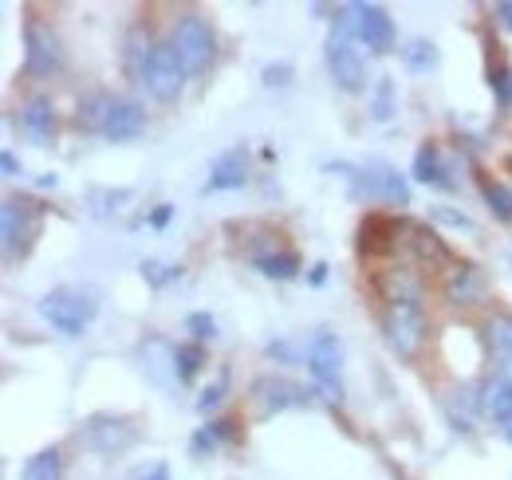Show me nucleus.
<instances>
[{
	"label": "nucleus",
	"instance_id": "nucleus-1",
	"mask_svg": "<svg viewBox=\"0 0 512 480\" xmlns=\"http://www.w3.org/2000/svg\"><path fill=\"white\" fill-rule=\"evenodd\" d=\"M44 217H48V205L32 193H12L4 197V209H0V229H4V260L16 264L24 260L32 248H36V237L44 229Z\"/></svg>",
	"mask_w": 512,
	"mask_h": 480
},
{
	"label": "nucleus",
	"instance_id": "nucleus-2",
	"mask_svg": "<svg viewBox=\"0 0 512 480\" xmlns=\"http://www.w3.org/2000/svg\"><path fill=\"white\" fill-rule=\"evenodd\" d=\"M383 339L398 359H414L422 339H426V307L422 296H406V300L383 303Z\"/></svg>",
	"mask_w": 512,
	"mask_h": 480
},
{
	"label": "nucleus",
	"instance_id": "nucleus-3",
	"mask_svg": "<svg viewBox=\"0 0 512 480\" xmlns=\"http://www.w3.org/2000/svg\"><path fill=\"white\" fill-rule=\"evenodd\" d=\"M40 315L52 323V331L79 339L87 331V323L99 315V296L91 288H56L40 300Z\"/></svg>",
	"mask_w": 512,
	"mask_h": 480
},
{
	"label": "nucleus",
	"instance_id": "nucleus-4",
	"mask_svg": "<svg viewBox=\"0 0 512 480\" xmlns=\"http://www.w3.org/2000/svg\"><path fill=\"white\" fill-rule=\"evenodd\" d=\"M138 83L158 99V103H174L186 87V63L174 52V44H150V52L138 63Z\"/></svg>",
	"mask_w": 512,
	"mask_h": 480
},
{
	"label": "nucleus",
	"instance_id": "nucleus-5",
	"mask_svg": "<svg viewBox=\"0 0 512 480\" xmlns=\"http://www.w3.org/2000/svg\"><path fill=\"white\" fill-rule=\"evenodd\" d=\"M316 390H304L300 382L292 378H280V374H260L253 386H249V402H253L256 418H276L284 410H300L312 402Z\"/></svg>",
	"mask_w": 512,
	"mask_h": 480
},
{
	"label": "nucleus",
	"instance_id": "nucleus-6",
	"mask_svg": "<svg viewBox=\"0 0 512 480\" xmlns=\"http://www.w3.org/2000/svg\"><path fill=\"white\" fill-rule=\"evenodd\" d=\"M308 370L316 378V390H320L327 402H343V382H339V370H343V347L331 331H316L312 343H308Z\"/></svg>",
	"mask_w": 512,
	"mask_h": 480
},
{
	"label": "nucleus",
	"instance_id": "nucleus-7",
	"mask_svg": "<svg viewBox=\"0 0 512 480\" xmlns=\"http://www.w3.org/2000/svg\"><path fill=\"white\" fill-rule=\"evenodd\" d=\"M79 441L99 457H119L138 441V429H134V421L119 418V414H91L83 421Z\"/></svg>",
	"mask_w": 512,
	"mask_h": 480
},
{
	"label": "nucleus",
	"instance_id": "nucleus-8",
	"mask_svg": "<svg viewBox=\"0 0 512 480\" xmlns=\"http://www.w3.org/2000/svg\"><path fill=\"white\" fill-rule=\"evenodd\" d=\"M170 44H174V52L182 56L186 71H205L209 60L217 56V36H213V28H209L197 12H186V16L174 24Z\"/></svg>",
	"mask_w": 512,
	"mask_h": 480
},
{
	"label": "nucleus",
	"instance_id": "nucleus-9",
	"mask_svg": "<svg viewBox=\"0 0 512 480\" xmlns=\"http://www.w3.org/2000/svg\"><path fill=\"white\" fill-rule=\"evenodd\" d=\"M64 67V52H60V40L40 28L36 20L24 24V75H36V79H48Z\"/></svg>",
	"mask_w": 512,
	"mask_h": 480
},
{
	"label": "nucleus",
	"instance_id": "nucleus-10",
	"mask_svg": "<svg viewBox=\"0 0 512 480\" xmlns=\"http://www.w3.org/2000/svg\"><path fill=\"white\" fill-rule=\"evenodd\" d=\"M323 56H327V71H331V79H335L339 91L355 95V91L367 87V71H363L359 52L351 48V40H327V52Z\"/></svg>",
	"mask_w": 512,
	"mask_h": 480
},
{
	"label": "nucleus",
	"instance_id": "nucleus-11",
	"mask_svg": "<svg viewBox=\"0 0 512 480\" xmlns=\"http://www.w3.org/2000/svg\"><path fill=\"white\" fill-rule=\"evenodd\" d=\"M16 126H20V134H24L32 146H52V142H56V130H60L52 99H44V95L28 99V103L20 107V115H16Z\"/></svg>",
	"mask_w": 512,
	"mask_h": 480
},
{
	"label": "nucleus",
	"instance_id": "nucleus-12",
	"mask_svg": "<svg viewBox=\"0 0 512 480\" xmlns=\"http://www.w3.org/2000/svg\"><path fill=\"white\" fill-rule=\"evenodd\" d=\"M489 292V276L473 264V260H457L446 276V300L453 307H473V303L485 300Z\"/></svg>",
	"mask_w": 512,
	"mask_h": 480
},
{
	"label": "nucleus",
	"instance_id": "nucleus-13",
	"mask_svg": "<svg viewBox=\"0 0 512 480\" xmlns=\"http://www.w3.org/2000/svg\"><path fill=\"white\" fill-rule=\"evenodd\" d=\"M355 36L379 56L394 48V20L383 4H355Z\"/></svg>",
	"mask_w": 512,
	"mask_h": 480
},
{
	"label": "nucleus",
	"instance_id": "nucleus-14",
	"mask_svg": "<svg viewBox=\"0 0 512 480\" xmlns=\"http://www.w3.org/2000/svg\"><path fill=\"white\" fill-rule=\"evenodd\" d=\"M398 233H406V225H402L398 217L367 213L363 225H359V252H363V256H386V252H394Z\"/></svg>",
	"mask_w": 512,
	"mask_h": 480
},
{
	"label": "nucleus",
	"instance_id": "nucleus-15",
	"mask_svg": "<svg viewBox=\"0 0 512 480\" xmlns=\"http://www.w3.org/2000/svg\"><path fill=\"white\" fill-rule=\"evenodd\" d=\"M406 244H410L414 260L426 264V268H453L457 264L446 237L438 229H430V225H406Z\"/></svg>",
	"mask_w": 512,
	"mask_h": 480
},
{
	"label": "nucleus",
	"instance_id": "nucleus-16",
	"mask_svg": "<svg viewBox=\"0 0 512 480\" xmlns=\"http://www.w3.org/2000/svg\"><path fill=\"white\" fill-rule=\"evenodd\" d=\"M249 181V154L245 146H233L225 154H217V162L209 166V181L205 193H225V189H241Z\"/></svg>",
	"mask_w": 512,
	"mask_h": 480
},
{
	"label": "nucleus",
	"instance_id": "nucleus-17",
	"mask_svg": "<svg viewBox=\"0 0 512 480\" xmlns=\"http://www.w3.org/2000/svg\"><path fill=\"white\" fill-rule=\"evenodd\" d=\"M142 130H146V111H142L134 99H115L99 134H103L107 142H130V138H138Z\"/></svg>",
	"mask_w": 512,
	"mask_h": 480
},
{
	"label": "nucleus",
	"instance_id": "nucleus-18",
	"mask_svg": "<svg viewBox=\"0 0 512 480\" xmlns=\"http://www.w3.org/2000/svg\"><path fill=\"white\" fill-rule=\"evenodd\" d=\"M414 181H422V185H434V189H453V181H449V166L446 158H442V146L438 142H422L418 146V154H414Z\"/></svg>",
	"mask_w": 512,
	"mask_h": 480
},
{
	"label": "nucleus",
	"instance_id": "nucleus-19",
	"mask_svg": "<svg viewBox=\"0 0 512 480\" xmlns=\"http://www.w3.org/2000/svg\"><path fill=\"white\" fill-rule=\"evenodd\" d=\"M485 347L497 366H512V315L509 311H493L485 319Z\"/></svg>",
	"mask_w": 512,
	"mask_h": 480
},
{
	"label": "nucleus",
	"instance_id": "nucleus-20",
	"mask_svg": "<svg viewBox=\"0 0 512 480\" xmlns=\"http://www.w3.org/2000/svg\"><path fill=\"white\" fill-rule=\"evenodd\" d=\"M253 268L260 276H268V280H296L300 268H304V260L292 248H272V252H256Z\"/></svg>",
	"mask_w": 512,
	"mask_h": 480
},
{
	"label": "nucleus",
	"instance_id": "nucleus-21",
	"mask_svg": "<svg viewBox=\"0 0 512 480\" xmlns=\"http://www.w3.org/2000/svg\"><path fill=\"white\" fill-rule=\"evenodd\" d=\"M481 410L497 421L501 429H509L512 425V378L509 374H501L497 382H489V390L481 394Z\"/></svg>",
	"mask_w": 512,
	"mask_h": 480
},
{
	"label": "nucleus",
	"instance_id": "nucleus-22",
	"mask_svg": "<svg viewBox=\"0 0 512 480\" xmlns=\"http://www.w3.org/2000/svg\"><path fill=\"white\" fill-rule=\"evenodd\" d=\"M473 178H477V189H481V197H485L489 213H493L501 225H512V189H509V185L493 181L489 174H485V170H477Z\"/></svg>",
	"mask_w": 512,
	"mask_h": 480
},
{
	"label": "nucleus",
	"instance_id": "nucleus-23",
	"mask_svg": "<svg viewBox=\"0 0 512 480\" xmlns=\"http://www.w3.org/2000/svg\"><path fill=\"white\" fill-rule=\"evenodd\" d=\"M379 296L383 300H406V296H422V284L410 268H386L379 276Z\"/></svg>",
	"mask_w": 512,
	"mask_h": 480
},
{
	"label": "nucleus",
	"instance_id": "nucleus-24",
	"mask_svg": "<svg viewBox=\"0 0 512 480\" xmlns=\"http://www.w3.org/2000/svg\"><path fill=\"white\" fill-rule=\"evenodd\" d=\"M20 480H64V457H60V449L52 445V449H40L36 457H28Z\"/></svg>",
	"mask_w": 512,
	"mask_h": 480
},
{
	"label": "nucleus",
	"instance_id": "nucleus-25",
	"mask_svg": "<svg viewBox=\"0 0 512 480\" xmlns=\"http://www.w3.org/2000/svg\"><path fill=\"white\" fill-rule=\"evenodd\" d=\"M201 366H205V347L201 343H178L174 347V378L182 386H190L193 378L201 374Z\"/></svg>",
	"mask_w": 512,
	"mask_h": 480
},
{
	"label": "nucleus",
	"instance_id": "nucleus-26",
	"mask_svg": "<svg viewBox=\"0 0 512 480\" xmlns=\"http://www.w3.org/2000/svg\"><path fill=\"white\" fill-rule=\"evenodd\" d=\"M111 103H115V99H111L107 91H95V95H87V99L79 103V115H75V122H79L83 130H95V134H99V130H103V122H107V111H111Z\"/></svg>",
	"mask_w": 512,
	"mask_h": 480
},
{
	"label": "nucleus",
	"instance_id": "nucleus-27",
	"mask_svg": "<svg viewBox=\"0 0 512 480\" xmlns=\"http://www.w3.org/2000/svg\"><path fill=\"white\" fill-rule=\"evenodd\" d=\"M485 79H489V87H493V95H497L501 111H509L512 107V71L505 67V60H489Z\"/></svg>",
	"mask_w": 512,
	"mask_h": 480
},
{
	"label": "nucleus",
	"instance_id": "nucleus-28",
	"mask_svg": "<svg viewBox=\"0 0 512 480\" xmlns=\"http://www.w3.org/2000/svg\"><path fill=\"white\" fill-rule=\"evenodd\" d=\"M390 115H394V79H390V75H379L375 95H371V119L386 122Z\"/></svg>",
	"mask_w": 512,
	"mask_h": 480
},
{
	"label": "nucleus",
	"instance_id": "nucleus-29",
	"mask_svg": "<svg viewBox=\"0 0 512 480\" xmlns=\"http://www.w3.org/2000/svg\"><path fill=\"white\" fill-rule=\"evenodd\" d=\"M406 67H410V71H430V67H438V48H434L430 40H414V44L406 48Z\"/></svg>",
	"mask_w": 512,
	"mask_h": 480
},
{
	"label": "nucleus",
	"instance_id": "nucleus-30",
	"mask_svg": "<svg viewBox=\"0 0 512 480\" xmlns=\"http://www.w3.org/2000/svg\"><path fill=\"white\" fill-rule=\"evenodd\" d=\"M225 390H229V366L217 374V382H213V386H205V390H201V398H197V410H201V414L217 410V406L225 402Z\"/></svg>",
	"mask_w": 512,
	"mask_h": 480
},
{
	"label": "nucleus",
	"instance_id": "nucleus-31",
	"mask_svg": "<svg viewBox=\"0 0 512 480\" xmlns=\"http://www.w3.org/2000/svg\"><path fill=\"white\" fill-rule=\"evenodd\" d=\"M186 331L193 335V343H205V339L217 335V319H213L209 311H190V315H186Z\"/></svg>",
	"mask_w": 512,
	"mask_h": 480
},
{
	"label": "nucleus",
	"instance_id": "nucleus-32",
	"mask_svg": "<svg viewBox=\"0 0 512 480\" xmlns=\"http://www.w3.org/2000/svg\"><path fill=\"white\" fill-rule=\"evenodd\" d=\"M142 276H146L154 288H162V284L178 280V276H182V268H170V264H162V260H142Z\"/></svg>",
	"mask_w": 512,
	"mask_h": 480
},
{
	"label": "nucleus",
	"instance_id": "nucleus-33",
	"mask_svg": "<svg viewBox=\"0 0 512 480\" xmlns=\"http://www.w3.org/2000/svg\"><path fill=\"white\" fill-rule=\"evenodd\" d=\"M430 221H442V225H453V229L477 233V225H473L465 213H457V209H446V205H434V209H430Z\"/></svg>",
	"mask_w": 512,
	"mask_h": 480
},
{
	"label": "nucleus",
	"instance_id": "nucleus-34",
	"mask_svg": "<svg viewBox=\"0 0 512 480\" xmlns=\"http://www.w3.org/2000/svg\"><path fill=\"white\" fill-rule=\"evenodd\" d=\"M260 79H264L268 87H288V83H292V63H264Z\"/></svg>",
	"mask_w": 512,
	"mask_h": 480
},
{
	"label": "nucleus",
	"instance_id": "nucleus-35",
	"mask_svg": "<svg viewBox=\"0 0 512 480\" xmlns=\"http://www.w3.org/2000/svg\"><path fill=\"white\" fill-rule=\"evenodd\" d=\"M217 445H221V441L213 437V429H209V425H201V429H197V433L190 437V453H193V457H205V453H213Z\"/></svg>",
	"mask_w": 512,
	"mask_h": 480
},
{
	"label": "nucleus",
	"instance_id": "nucleus-36",
	"mask_svg": "<svg viewBox=\"0 0 512 480\" xmlns=\"http://www.w3.org/2000/svg\"><path fill=\"white\" fill-rule=\"evenodd\" d=\"M130 480H170V465L166 461H154V465H146V469H138Z\"/></svg>",
	"mask_w": 512,
	"mask_h": 480
},
{
	"label": "nucleus",
	"instance_id": "nucleus-37",
	"mask_svg": "<svg viewBox=\"0 0 512 480\" xmlns=\"http://www.w3.org/2000/svg\"><path fill=\"white\" fill-rule=\"evenodd\" d=\"M0 170H4V178H20V162H16V154H12V150H4V154H0Z\"/></svg>",
	"mask_w": 512,
	"mask_h": 480
},
{
	"label": "nucleus",
	"instance_id": "nucleus-38",
	"mask_svg": "<svg viewBox=\"0 0 512 480\" xmlns=\"http://www.w3.org/2000/svg\"><path fill=\"white\" fill-rule=\"evenodd\" d=\"M170 217H174V205H158V209L150 213V225H154V229H166Z\"/></svg>",
	"mask_w": 512,
	"mask_h": 480
},
{
	"label": "nucleus",
	"instance_id": "nucleus-39",
	"mask_svg": "<svg viewBox=\"0 0 512 480\" xmlns=\"http://www.w3.org/2000/svg\"><path fill=\"white\" fill-rule=\"evenodd\" d=\"M493 12L501 16V24H505V28H509V32H512V0H501V4L493 8Z\"/></svg>",
	"mask_w": 512,
	"mask_h": 480
},
{
	"label": "nucleus",
	"instance_id": "nucleus-40",
	"mask_svg": "<svg viewBox=\"0 0 512 480\" xmlns=\"http://www.w3.org/2000/svg\"><path fill=\"white\" fill-rule=\"evenodd\" d=\"M323 280H327V264H316V268H312V284L320 288Z\"/></svg>",
	"mask_w": 512,
	"mask_h": 480
},
{
	"label": "nucleus",
	"instance_id": "nucleus-41",
	"mask_svg": "<svg viewBox=\"0 0 512 480\" xmlns=\"http://www.w3.org/2000/svg\"><path fill=\"white\" fill-rule=\"evenodd\" d=\"M56 185H60L56 174H44V178H40V189H56Z\"/></svg>",
	"mask_w": 512,
	"mask_h": 480
}]
</instances>
